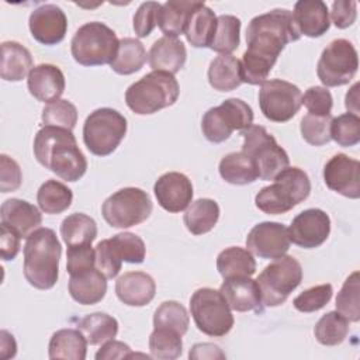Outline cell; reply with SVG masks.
<instances>
[{
    "mask_svg": "<svg viewBox=\"0 0 360 360\" xmlns=\"http://www.w3.org/2000/svg\"><path fill=\"white\" fill-rule=\"evenodd\" d=\"M300 37L292 14L287 8H274L253 17L246 30L248 49L240 60L242 82L264 83L285 45L298 41Z\"/></svg>",
    "mask_w": 360,
    "mask_h": 360,
    "instance_id": "6da1fadb",
    "label": "cell"
},
{
    "mask_svg": "<svg viewBox=\"0 0 360 360\" xmlns=\"http://www.w3.org/2000/svg\"><path fill=\"white\" fill-rule=\"evenodd\" d=\"M34 156L39 165L62 180L77 181L87 170V160L70 129L45 125L34 139Z\"/></svg>",
    "mask_w": 360,
    "mask_h": 360,
    "instance_id": "7a4b0ae2",
    "label": "cell"
},
{
    "mask_svg": "<svg viewBox=\"0 0 360 360\" xmlns=\"http://www.w3.org/2000/svg\"><path fill=\"white\" fill-rule=\"evenodd\" d=\"M62 246L51 228L35 229L24 245V277L38 290L52 288L59 277Z\"/></svg>",
    "mask_w": 360,
    "mask_h": 360,
    "instance_id": "3957f363",
    "label": "cell"
},
{
    "mask_svg": "<svg viewBox=\"0 0 360 360\" xmlns=\"http://www.w3.org/2000/svg\"><path fill=\"white\" fill-rule=\"evenodd\" d=\"M274 183L263 187L255 197L256 207L269 215L288 212L305 201L311 193L308 174L300 167H285L274 179Z\"/></svg>",
    "mask_w": 360,
    "mask_h": 360,
    "instance_id": "277c9868",
    "label": "cell"
},
{
    "mask_svg": "<svg viewBox=\"0 0 360 360\" xmlns=\"http://www.w3.org/2000/svg\"><path fill=\"white\" fill-rule=\"evenodd\" d=\"M179 93L180 87L174 75L152 70L127 89L125 103L135 114L149 115L173 105Z\"/></svg>",
    "mask_w": 360,
    "mask_h": 360,
    "instance_id": "5b68a950",
    "label": "cell"
},
{
    "mask_svg": "<svg viewBox=\"0 0 360 360\" xmlns=\"http://www.w3.org/2000/svg\"><path fill=\"white\" fill-rule=\"evenodd\" d=\"M120 39L104 22L90 21L79 27L70 41L73 59L83 66L111 63L117 55Z\"/></svg>",
    "mask_w": 360,
    "mask_h": 360,
    "instance_id": "8992f818",
    "label": "cell"
},
{
    "mask_svg": "<svg viewBox=\"0 0 360 360\" xmlns=\"http://www.w3.org/2000/svg\"><path fill=\"white\" fill-rule=\"evenodd\" d=\"M127 134V118L117 110L103 107L90 112L83 125L86 148L96 156L111 155Z\"/></svg>",
    "mask_w": 360,
    "mask_h": 360,
    "instance_id": "52a82bcc",
    "label": "cell"
},
{
    "mask_svg": "<svg viewBox=\"0 0 360 360\" xmlns=\"http://www.w3.org/2000/svg\"><path fill=\"white\" fill-rule=\"evenodd\" d=\"M190 312L200 332L221 338L233 326V315L219 290L210 287L198 288L190 298Z\"/></svg>",
    "mask_w": 360,
    "mask_h": 360,
    "instance_id": "ba28073f",
    "label": "cell"
},
{
    "mask_svg": "<svg viewBox=\"0 0 360 360\" xmlns=\"http://www.w3.org/2000/svg\"><path fill=\"white\" fill-rule=\"evenodd\" d=\"M262 304L266 307H277L285 302L288 295L302 281V267L292 256H281L267 264L256 278Z\"/></svg>",
    "mask_w": 360,
    "mask_h": 360,
    "instance_id": "9c48e42d",
    "label": "cell"
},
{
    "mask_svg": "<svg viewBox=\"0 0 360 360\" xmlns=\"http://www.w3.org/2000/svg\"><path fill=\"white\" fill-rule=\"evenodd\" d=\"M242 152L255 160L262 180H273L281 170L288 167L290 158L287 152L264 127L252 124L242 131Z\"/></svg>",
    "mask_w": 360,
    "mask_h": 360,
    "instance_id": "30bf717a",
    "label": "cell"
},
{
    "mask_svg": "<svg viewBox=\"0 0 360 360\" xmlns=\"http://www.w3.org/2000/svg\"><path fill=\"white\" fill-rule=\"evenodd\" d=\"M152 208L146 191L138 187H124L104 200L101 214L112 228H131L146 221Z\"/></svg>",
    "mask_w": 360,
    "mask_h": 360,
    "instance_id": "8fae6325",
    "label": "cell"
},
{
    "mask_svg": "<svg viewBox=\"0 0 360 360\" xmlns=\"http://www.w3.org/2000/svg\"><path fill=\"white\" fill-rule=\"evenodd\" d=\"M253 122L252 107L240 98H228L210 108L201 120L202 135L212 143L226 141L233 131H243Z\"/></svg>",
    "mask_w": 360,
    "mask_h": 360,
    "instance_id": "7c38bea8",
    "label": "cell"
},
{
    "mask_svg": "<svg viewBox=\"0 0 360 360\" xmlns=\"http://www.w3.org/2000/svg\"><path fill=\"white\" fill-rule=\"evenodd\" d=\"M359 68L357 51L347 39H333L322 51L316 65V75L323 86L336 87L347 84Z\"/></svg>",
    "mask_w": 360,
    "mask_h": 360,
    "instance_id": "4fadbf2b",
    "label": "cell"
},
{
    "mask_svg": "<svg viewBox=\"0 0 360 360\" xmlns=\"http://www.w3.org/2000/svg\"><path fill=\"white\" fill-rule=\"evenodd\" d=\"M259 105L267 120L273 122H287L301 108L302 93L298 86L287 80H266L259 90Z\"/></svg>",
    "mask_w": 360,
    "mask_h": 360,
    "instance_id": "5bb4252c",
    "label": "cell"
},
{
    "mask_svg": "<svg viewBox=\"0 0 360 360\" xmlns=\"http://www.w3.org/2000/svg\"><path fill=\"white\" fill-rule=\"evenodd\" d=\"M290 232L284 224L280 222H260L256 224L246 236V248L252 255L262 259H277L290 249Z\"/></svg>",
    "mask_w": 360,
    "mask_h": 360,
    "instance_id": "9a60e30c",
    "label": "cell"
},
{
    "mask_svg": "<svg viewBox=\"0 0 360 360\" xmlns=\"http://www.w3.org/2000/svg\"><path fill=\"white\" fill-rule=\"evenodd\" d=\"M288 232L292 243L304 249H314L328 239L330 233V218L319 208H308L292 219Z\"/></svg>",
    "mask_w": 360,
    "mask_h": 360,
    "instance_id": "2e32d148",
    "label": "cell"
},
{
    "mask_svg": "<svg viewBox=\"0 0 360 360\" xmlns=\"http://www.w3.org/2000/svg\"><path fill=\"white\" fill-rule=\"evenodd\" d=\"M325 184L347 198L360 197V163L345 153L333 155L323 167Z\"/></svg>",
    "mask_w": 360,
    "mask_h": 360,
    "instance_id": "e0dca14e",
    "label": "cell"
},
{
    "mask_svg": "<svg viewBox=\"0 0 360 360\" xmlns=\"http://www.w3.org/2000/svg\"><path fill=\"white\" fill-rule=\"evenodd\" d=\"M28 25L35 41L42 45H56L66 35L68 18L59 6L42 4L30 14Z\"/></svg>",
    "mask_w": 360,
    "mask_h": 360,
    "instance_id": "ac0fdd59",
    "label": "cell"
},
{
    "mask_svg": "<svg viewBox=\"0 0 360 360\" xmlns=\"http://www.w3.org/2000/svg\"><path fill=\"white\" fill-rule=\"evenodd\" d=\"M153 191L159 205L169 212L184 211L193 200L191 180L179 172H169L162 174L155 186Z\"/></svg>",
    "mask_w": 360,
    "mask_h": 360,
    "instance_id": "d6986e66",
    "label": "cell"
},
{
    "mask_svg": "<svg viewBox=\"0 0 360 360\" xmlns=\"http://www.w3.org/2000/svg\"><path fill=\"white\" fill-rule=\"evenodd\" d=\"M229 308L238 312L262 311V294L256 280L249 276L225 278L219 287Z\"/></svg>",
    "mask_w": 360,
    "mask_h": 360,
    "instance_id": "ffe728a7",
    "label": "cell"
},
{
    "mask_svg": "<svg viewBox=\"0 0 360 360\" xmlns=\"http://www.w3.org/2000/svg\"><path fill=\"white\" fill-rule=\"evenodd\" d=\"M27 86L38 101L52 103L59 100L65 91V76L62 70L52 63H41L31 69Z\"/></svg>",
    "mask_w": 360,
    "mask_h": 360,
    "instance_id": "44dd1931",
    "label": "cell"
},
{
    "mask_svg": "<svg viewBox=\"0 0 360 360\" xmlns=\"http://www.w3.org/2000/svg\"><path fill=\"white\" fill-rule=\"evenodd\" d=\"M291 14L300 35L318 38L330 27L329 10L322 0H300L294 4Z\"/></svg>",
    "mask_w": 360,
    "mask_h": 360,
    "instance_id": "7402d4cb",
    "label": "cell"
},
{
    "mask_svg": "<svg viewBox=\"0 0 360 360\" xmlns=\"http://www.w3.org/2000/svg\"><path fill=\"white\" fill-rule=\"evenodd\" d=\"M115 294L125 305L145 307L155 298L156 284L148 273L128 271L115 281Z\"/></svg>",
    "mask_w": 360,
    "mask_h": 360,
    "instance_id": "603a6c76",
    "label": "cell"
},
{
    "mask_svg": "<svg viewBox=\"0 0 360 360\" xmlns=\"http://www.w3.org/2000/svg\"><path fill=\"white\" fill-rule=\"evenodd\" d=\"M1 222L18 232L21 238H28L42 222L39 210L21 198H8L0 208Z\"/></svg>",
    "mask_w": 360,
    "mask_h": 360,
    "instance_id": "cb8c5ba5",
    "label": "cell"
},
{
    "mask_svg": "<svg viewBox=\"0 0 360 360\" xmlns=\"http://www.w3.org/2000/svg\"><path fill=\"white\" fill-rule=\"evenodd\" d=\"M187 59L184 44L172 37H162L153 42L148 53V62L152 70L174 75L180 72Z\"/></svg>",
    "mask_w": 360,
    "mask_h": 360,
    "instance_id": "d4e9b609",
    "label": "cell"
},
{
    "mask_svg": "<svg viewBox=\"0 0 360 360\" xmlns=\"http://www.w3.org/2000/svg\"><path fill=\"white\" fill-rule=\"evenodd\" d=\"M69 294L82 305H93L100 302L107 292V277L93 267L69 278Z\"/></svg>",
    "mask_w": 360,
    "mask_h": 360,
    "instance_id": "484cf974",
    "label": "cell"
},
{
    "mask_svg": "<svg viewBox=\"0 0 360 360\" xmlns=\"http://www.w3.org/2000/svg\"><path fill=\"white\" fill-rule=\"evenodd\" d=\"M32 69L31 52L17 41H4L1 44L0 76L7 82H20Z\"/></svg>",
    "mask_w": 360,
    "mask_h": 360,
    "instance_id": "4316f807",
    "label": "cell"
},
{
    "mask_svg": "<svg viewBox=\"0 0 360 360\" xmlns=\"http://www.w3.org/2000/svg\"><path fill=\"white\" fill-rule=\"evenodd\" d=\"M200 3L195 0H169L163 3L159 11L158 25L165 37L177 38L184 34L188 18Z\"/></svg>",
    "mask_w": 360,
    "mask_h": 360,
    "instance_id": "83f0119b",
    "label": "cell"
},
{
    "mask_svg": "<svg viewBox=\"0 0 360 360\" xmlns=\"http://www.w3.org/2000/svg\"><path fill=\"white\" fill-rule=\"evenodd\" d=\"M87 345L89 343L80 329H59L52 335L49 340V359L84 360L87 353Z\"/></svg>",
    "mask_w": 360,
    "mask_h": 360,
    "instance_id": "f1b7e54d",
    "label": "cell"
},
{
    "mask_svg": "<svg viewBox=\"0 0 360 360\" xmlns=\"http://www.w3.org/2000/svg\"><path fill=\"white\" fill-rule=\"evenodd\" d=\"M221 177L235 186H245L259 179V170L252 158L243 152H232L225 155L218 166Z\"/></svg>",
    "mask_w": 360,
    "mask_h": 360,
    "instance_id": "f546056e",
    "label": "cell"
},
{
    "mask_svg": "<svg viewBox=\"0 0 360 360\" xmlns=\"http://www.w3.org/2000/svg\"><path fill=\"white\" fill-rule=\"evenodd\" d=\"M217 25L215 13L205 6L202 1L193 10L184 35L190 45L194 48H207L210 46L214 31Z\"/></svg>",
    "mask_w": 360,
    "mask_h": 360,
    "instance_id": "4dcf8cb0",
    "label": "cell"
},
{
    "mask_svg": "<svg viewBox=\"0 0 360 360\" xmlns=\"http://www.w3.org/2000/svg\"><path fill=\"white\" fill-rule=\"evenodd\" d=\"M208 82L214 90L231 91L239 87L242 82L240 60L233 55L217 56L208 68Z\"/></svg>",
    "mask_w": 360,
    "mask_h": 360,
    "instance_id": "1f68e13d",
    "label": "cell"
},
{
    "mask_svg": "<svg viewBox=\"0 0 360 360\" xmlns=\"http://www.w3.org/2000/svg\"><path fill=\"white\" fill-rule=\"evenodd\" d=\"M218 218L219 205L211 198H198L193 201L183 215L184 225L193 235H204L210 232L217 225Z\"/></svg>",
    "mask_w": 360,
    "mask_h": 360,
    "instance_id": "d6a6232c",
    "label": "cell"
},
{
    "mask_svg": "<svg viewBox=\"0 0 360 360\" xmlns=\"http://www.w3.org/2000/svg\"><path fill=\"white\" fill-rule=\"evenodd\" d=\"M217 270L224 280L239 276L250 277L256 271V260L248 249L231 246L217 256Z\"/></svg>",
    "mask_w": 360,
    "mask_h": 360,
    "instance_id": "836d02e7",
    "label": "cell"
},
{
    "mask_svg": "<svg viewBox=\"0 0 360 360\" xmlns=\"http://www.w3.org/2000/svg\"><path fill=\"white\" fill-rule=\"evenodd\" d=\"M60 236L68 246L91 243L97 236V224L83 212L70 214L60 224Z\"/></svg>",
    "mask_w": 360,
    "mask_h": 360,
    "instance_id": "e575fe53",
    "label": "cell"
},
{
    "mask_svg": "<svg viewBox=\"0 0 360 360\" xmlns=\"http://www.w3.org/2000/svg\"><path fill=\"white\" fill-rule=\"evenodd\" d=\"M146 56L145 46L139 39L122 38L120 39L117 55L110 66L118 75H132L142 69Z\"/></svg>",
    "mask_w": 360,
    "mask_h": 360,
    "instance_id": "d590c367",
    "label": "cell"
},
{
    "mask_svg": "<svg viewBox=\"0 0 360 360\" xmlns=\"http://www.w3.org/2000/svg\"><path fill=\"white\" fill-rule=\"evenodd\" d=\"M79 329L83 332L89 345L96 346L111 340L118 333V322L114 316L104 312L86 315L79 322Z\"/></svg>",
    "mask_w": 360,
    "mask_h": 360,
    "instance_id": "8d00e7d4",
    "label": "cell"
},
{
    "mask_svg": "<svg viewBox=\"0 0 360 360\" xmlns=\"http://www.w3.org/2000/svg\"><path fill=\"white\" fill-rule=\"evenodd\" d=\"M73 200L72 190L58 181V180H46L41 184L37 193V202L45 214H60L66 211Z\"/></svg>",
    "mask_w": 360,
    "mask_h": 360,
    "instance_id": "74e56055",
    "label": "cell"
},
{
    "mask_svg": "<svg viewBox=\"0 0 360 360\" xmlns=\"http://www.w3.org/2000/svg\"><path fill=\"white\" fill-rule=\"evenodd\" d=\"M240 20L231 14H222L217 17V25L214 31L212 41L208 48L221 53L231 55L238 49L240 42Z\"/></svg>",
    "mask_w": 360,
    "mask_h": 360,
    "instance_id": "f35d334b",
    "label": "cell"
},
{
    "mask_svg": "<svg viewBox=\"0 0 360 360\" xmlns=\"http://www.w3.org/2000/svg\"><path fill=\"white\" fill-rule=\"evenodd\" d=\"M349 333V321L338 311L326 312L314 328L316 340L323 346L340 345Z\"/></svg>",
    "mask_w": 360,
    "mask_h": 360,
    "instance_id": "ab89813d",
    "label": "cell"
},
{
    "mask_svg": "<svg viewBox=\"0 0 360 360\" xmlns=\"http://www.w3.org/2000/svg\"><path fill=\"white\" fill-rule=\"evenodd\" d=\"M149 352L153 359L174 360L183 352L181 335L167 328H155L149 336Z\"/></svg>",
    "mask_w": 360,
    "mask_h": 360,
    "instance_id": "60d3db41",
    "label": "cell"
},
{
    "mask_svg": "<svg viewBox=\"0 0 360 360\" xmlns=\"http://www.w3.org/2000/svg\"><path fill=\"white\" fill-rule=\"evenodd\" d=\"M190 325V316L187 309L177 301L162 302L153 314L155 328H167L176 330L181 336L187 332Z\"/></svg>",
    "mask_w": 360,
    "mask_h": 360,
    "instance_id": "b9f144b4",
    "label": "cell"
},
{
    "mask_svg": "<svg viewBox=\"0 0 360 360\" xmlns=\"http://www.w3.org/2000/svg\"><path fill=\"white\" fill-rule=\"evenodd\" d=\"M360 284L359 271H353L343 283L336 297V311L343 315L349 322L360 321Z\"/></svg>",
    "mask_w": 360,
    "mask_h": 360,
    "instance_id": "7bdbcfd3",
    "label": "cell"
},
{
    "mask_svg": "<svg viewBox=\"0 0 360 360\" xmlns=\"http://www.w3.org/2000/svg\"><path fill=\"white\" fill-rule=\"evenodd\" d=\"M115 255L127 263L139 264L145 260L146 248L143 240L132 232H121L110 238Z\"/></svg>",
    "mask_w": 360,
    "mask_h": 360,
    "instance_id": "ee69618b",
    "label": "cell"
},
{
    "mask_svg": "<svg viewBox=\"0 0 360 360\" xmlns=\"http://www.w3.org/2000/svg\"><path fill=\"white\" fill-rule=\"evenodd\" d=\"M330 139L338 145L349 148L360 142V118L356 114L345 112L332 120Z\"/></svg>",
    "mask_w": 360,
    "mask_h": 360,
    "instance_id": "f6af8a7d",
    "label": "cell"
},
{
    "mask_svg": "<svg viewBox=\"0 0 360 360\" xmlns=\"http://www.w3.org/2000/svg\"><path fill=\"white\" fill-rule=\"evenodd\" d=\"M42 122L49 127L73 129L77 122V110L69 100H56L42 110Z\"/></svg>",
    "mask_w": 360,
    "mask_h": 360,
    "instance_id": "bcb514c9",
    "label": "cell"
},
{
    "mask_svg": "<svg viewBox=\"0 0 360 360\" xmlns=\"http://www.w3.org/2000/svg\"><path fill=\"white\" fill-rule=\"evenodd\" d=\"M333 117L329 115H314L307 114L301 120V135L314 146H322L330 141V124Z\"/></svg>",
    "mask_w": 360,
    "mask_h": 360,
    "instance_id": "7dc6e473",
    "label": "cell"
},
{
    "mask_svg": "<svg viewBox=\"0 0 360 360\" xmlns=\"http://www.w3.org/2000/svg\"><path fill=\"white\" fill-rule=\"evenodd\" d=\"M333 288L330 284H319L311 288L304 290L300 295H297L292 301L294 308L300 312H315L323 308L332 298Z\"/></svg>",
    "mask_w": 360,
    "mask_h": 360,
    "instance_id": "c3c4849f",
    "label": "cell"
},
{
    "mask_svg": "<svg viewBox=\"0 0 360 360\" xmlns=\"http://www.w3.org/2000/svg\"><path fill=\"white\" fill-rule=\"evenodd\" d=\"M66 270L70 276L80 274L96 267V249L91 243L68 246L66 252Z\"/></svg>",
    "mask_w": 360,
    "mask_h": 360,
    "instance_id": "681fc988",
    "label": "cell"
},
{
    "mask_svg": "<svg viewBox=\"0 0 360 360\" xmlns=\"http://www.w3.org/2000/svg\"><path fill=\"white\" fill-rule=\"evenodd\" d=\"M160 8L162 4L158 1H145L138 7L134 15V31L136 37L145 38L153 31L158 25Z\"/></svg>",
    "mask_w": 360,
    "mask_h": 360,
    "instance_id": "f907efd6",
    "label": "cell"
},
{
    "mask_svg": "<svg viewBox=\"0 0 360 360\" xmlns=\"http://www.w3.org/2000/svg\"><path fill=\"white\" fill-rule=\"evenodd\" d=\"M302 104L308 110V114L329 115L332 111L333 98L326 87L312 86L302 96Z\"/></svg>",
    "mask_w": 360,
    "mask_h": 360,
    "instance_id": "816d5d0a",
    "label": "cell"
},
{
    "mask_svg": "<svg viewBox=\"0 0 360 360\" xmlns=\"http://www.w3.org/2000/svg\"><path fill=\"white\" fill-rule=\"evenodd\" d=\"M122 260L115 255L110 239H104L96 246V267L107 277L114 278L120 273Z\"/></svg>",
    "mask_w": 360,
    "mask_h": 360,
    "instance_id": "f5cc1de1",
    "label": "cell"
},
{
    "mask_svg": "<svg viewBox=\"0 0 360 360\" xmlns=\"http://www.w3.org/2000/svg\"><path fill=\"white\" fill-rule=\"evenodd\" d=\"M22 181L20 165L7 155L0 156V190L1 193L15 191Z\"/></svg>",
    "mask_w": 360,
    "mask_h": 360,
    "instance_id": "db71d44e",
    "label": "cell"
},
{
    "mask_svg": "<svg viewBox=\"0 0 360 360\" xmlns=\"http://www.w3.org/2000/svg\"><path fill=\"white\" fill-rule=\"evenodd\" d=\"M330 17L338 28L350 27L357 17V3L354 0H335L332 3Z\"/></svg>",
    "mask_w": 360,
    "mask_h": 360,
    "instance_id": "11a10c76",
    "label": "cell"
},
{
    "mask_svg": "<svg viewBox=\"0 0 360 360\" xmlns=\"http://www.w3.org/2000/svg\"><path fill=\"white\" fill-rule=\"evenodd\" d=\"M20 239L17 231L10 228L8 225L3 224L0 225V253L3 260H13L20 252Z\"/></svg>",
    "mask_w": 360,
    "mask_h": 360,
    "instance_id": "9f6ffc18",
    "label": "cell"
},
{
    "mask_svg": "<svg viewBox=\"0 0 360 360\" xmlns=\"http://www.w3.org/2000/svg\"><path fill=\"white\" fill-rule=\"evenodd\" d=\"M131 347L120 340H107L96 353L97 360H111V359H131Z\"/></svg>",
    "mask_w": 360,
    "mask_h": 360,
    "instance_id": "6f0895ef",
    "label": "cell"
},
{
    "mask_svg": "<svg viewBox=\"0 0 360 360\" xmlns=\"http://www.w3.org/2000/svg\"><path fill=\"white\" fill-rule=\"evenodd\" d=\"M188 357L190 359H195V360H204V359H225V353L212 343H195L190 352H188Z\"/></svg>",
    "mask_w": 360,
    "mask_h": 360,
    "instance_id": "680465c9",
    "label": "cell"
},
{
    "mask_svg": "<svg viewBox=\"0 0 360 360\" xmlns=\"http://www.w3.org/2000/svg\"><path fill=\"white\" fill-rule=\"evenodd\" d=\"M0 357L1 359H10L14 357L17 353V343L14 340V336L10 335L7 330H1L0 333Z\"/></svg>",
    "mask_w": 360,
    "mask_h": 360,
    "instance_id": "91938a15",
    "label": "cell"
},
{
    "mask_svg": "<svg viewBox=\"0 0 360 360\" xmlns=\"http://www.w3.org/2000/svg\"><path fill=\"white\" fill-rule=\"evenodd\" d=\"M357 89H359V83H354L353 87L347 91L346 94V108L349 110V112L356 114L359 112V96H357Z\"/></svg>",
    "mask_w": 360,
    "mask_h": 360,
    "instance_id": "94428289",
    "label": "cell"
}]
</instances>
